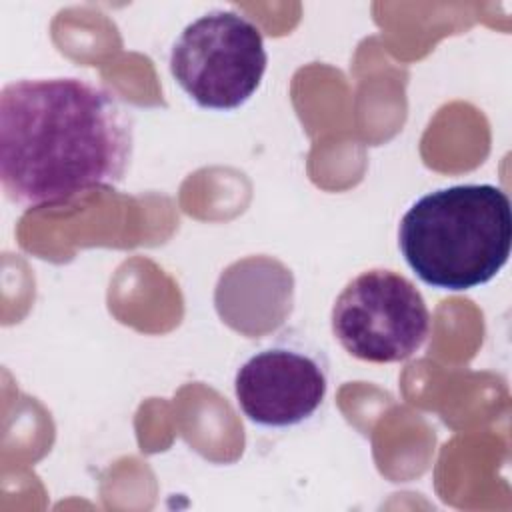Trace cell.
Returning a JSON list of instances; mask_svg holds the SVG:
<instances>
[{"label":"cell","instance_id":"3957f363","mask_svg":"<svg viewBox=\"0 0 512 512\" xmlns=\"http://www.w3.org/2000/svg\"><path fill=\"white\" fill-rule=\"evenodd\" d=\"M176 84L206 110H236L260 88L268 54L260 28L234 10H210L190 22L170 50Z\"/></svg>","mask_w":512,"mask_h":512},{"label":"cell","instance_id":"5b68a950","mask_svg":"<svg viewBox=\"0 0 512 512\" xmlns=\"http://www.w3.org/2000/svg\"><path fill=\"white\" fill-rule=\"evenodd\" d=\"M328 362L322 352L296 342H278L246 358L234 376L240 412L268 430L308 422L324 404Z\"/></svg>","mask_w":512,"mask_h":512},{"label":"cell","instance_id":"7a4b0ae2","mask_svg":"<svg viewBox=\"0 0 512 512\" xmlns=\"http://www.w3.org/2000/svg\"><path fill=\"white\" fill-rule=\"evenodd\" d=\"M398 246L412 272L432 288L462 292L488 284L510 258V198L494 184L428 192L404 212Z\"/></svg>","mask_w":512,"mask_h":512},{"label":"cell","instance_id":"6da1fadb","mask_svg":"<svg viewBox=\"0 0 512 512\" xmlns=\"http://www.w3.org/2000/svg\"><path fill=\"white\" fill-rule=\"evenodd\" d=\"M134 154V118L106 86L76 76L18 78L0 92V182L24 208L118 186Z\"/></svg>","mask_w":512,"mask_h":512},{"label":"cell","instance_id":"277c9868","mask_svg":"<svg viewBox=\"0 0 512 512\" xmlns=\"http://www.w3.org/2000/svg\"><path fill=\"white\" fill-rule=\"evenodd\" d=\"M330 324L350 356L370 364H394L422 350L432 316L424 296L406 276L370 268L342 288Z\"/></svg>","mask_w":512,"mask_h":512}]
</instances>
